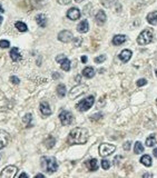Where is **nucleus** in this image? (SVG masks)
<instances>
[{
	"mask_svg": "<svg viewBox=\"0 0 157 178\" xmlns=\"http://www.w3.org/2000/svg\"><path fill=\"white\" fill-rule=\"evenodd\" d=\"M88 130L86 128L77 127L74 128L69 133V136L67 138V142L69 145H84L88 140Z\"/></svg>",
	"mask_w": 157,
	"mask_h": 178,
	"instance_id": "obj_1",
	"label": "nucleus"
},
{
	"mask_svg": "<svg viewBox=\"0 0 157 178\" xmlns=\"http://www.w3.org/2000/svg\"><path fill=\"white\" fill-rule=\"evenodd\" d=\"M41 167L44 169L46 173H55L57 171L58 169V163H57V160H56L55 157H47V156H44L41 157Z\"/></svg>",
	"mask_w": 157,
	"mask_h": 178,
	"instance_id": "obj_2",
	"label": "nucleus"
},
{
	"mask_svg": "<svg viewBox=\"0 0 157 178\" xmlns=\"http://www.w3.org/2000/svg\"><path fill=\"white\" fill-rule=\"evenodd\" d=\"M153 30L147 28V29L143 30L142 33H139V36L137 37V44L140 45V46H145V45H148L153 41Z\"/></svg>",
	"mask_w": 157,
	"mask_h": 178,
	"instance_id": "obj_3",
	"label": "nucleus"
},
{
	"mask_svg": "<svg viewBox=\"0 0 157 178\" xmlns=\"http://www.w3.org/2000/svg\"><path fill=\"white\" fill-rule=\"evenodd\" d=\"M94 102H95V97L94 96H88L87 98L83 99L81 101H79L77 104L76 108L77 110L84 113V111H87V110H89L91 108V106L94 105Z\"/></svg>",
	"mask_w": 157,
	"mask_h": 178,
	"instance_id": "obj_4",
	"label": "nucleus"
},
{
	"mask_svg": "<svg viewBox=\"0 0 157 178\" xmlns=\"http://www.w3.org/2000/svg\"><path fill=\"white\" fill-rule=\"evenodd\" d=\"M88 90L87 85H77L75 87L71 88V90L69 91V98L70 99H76L77 97H79L81 95H84L86 91Z\"/></svg>",
	"mask_w": 157,
	"mask_h": 178,
	"instance_id": "obj_5",
	"label": "nucleus"
},
{
	"mask_svg": "<svg viewBox=\"0 0 157 178\" xmlns=\"http://www.w3.org/2000/svg\"><path fill=\"white\" fill-rule=\"evenodd\" d=\"M17 173H18V168L16 166H12V165H9L7 167H5L0 174V177L1 178H15L17 176Z\"/></svg>",
	"mask_w": 157,
	"mask_h": 178,
	"instance_id": "obj_6",
	"label": "nucleus"
},
{
	"mask_svg": "<svg viewBox=\"0 0 157 178\" xmlns=\"http://www.w3.org/2000/svg\"><path fill=\"white\" fill-rule=\"evenodd\" d=\"M59 119H60L62 126H68L74 121V116L68 110H61L59 114Z\"/></svg>",
	"mask_w": 157,
	"mask_h": 178,
	"instance_id": "obj_7",
	"label": "nucleus"
},
{
	"mask_svg": "<svg viewBox=\"0 0 157 178\" xmlns=\"http://www.w3.org/2000/svg\"><path fill=\"white\" fill-rule=\"evenodd\" d=\"M99 155L102 157H107L116 150V146L110 145V144H102L99 146Z\"/></svg>",
	"mask_w": 157,
	"mask_h": 178,
	"instance_id": "obj_8",
	"label": "nucleus"
},
{
	"mask_svg": "<svg viewBox=\"0 0 157 178\" xmlns=\"http://www.w3.org/2000/svg\"><path fill=\"white\" fill-rule=\"evenodd\" d=\"M56 61L60 64V67L64 71H69L70 70V60L67 58L65 55H58L56 57Z\"/></svg>",
	"mask_w": 157,
	"mask_h": 178,
	"instance_id": "obj_9",
	"label": "nucleus"
},
{
	"mask_svg": "<svg viewBox=\"0 0 157 178\" xmlns=\"http://www.w3.org/2000/svg\"><path fill=\"white\" fill-rule=\"evenodd\" d=\"M73 38H74V35L70 30H61V31L58 33V40L61 41V42H65V44L71 41Z\"/></svg>",
	"mask_w": 157,
	"mask_h": 178,
	"instance_id": "obj_10",
	"label": "nucleus"
},
{
	"mask_svg": "<svg viewBox=\"0 0 157 178\" xmlns=\"http://www.w3.org/2000/svg\"><path fill=\"white\" fill-rule=\"evenodd\" d=\"M66 16H67V18H68V19L73 20V21H75V20H78V19L80 18L81 12H80V10H79L78 8L73 7V8H70L69 10L67 11Z\"/></svg>",
	"mask_w": 157,
	"mask_h": 178,
	"instance_id": "obj_11",
	"label": "nucleus"
},
{
	"mask_svg": "<svg viewBox=\"0 0 157 178\" xmlns=\"http://www.w3.org/2000/svg\"><path fill=\"white\" fill-rule=\"evenodd\" d=\"M9 144V134L4 129H0V149H4Z\"/></svg>",
	"mask_w": 157,
	"mask_h": 178,
	"instance_id": "obj_12",
	"label": "nucleus"
},
{
	"mask_svg": "<svg viewBox=\"0 0 157 178\" xmlns=\"http://www.w3.org/2000/svg\"><path fill=\"white\" fill-rule=\"evenodd\" d=\"M39 108H40V113L45 117L50 116L51 114H52V110H51L50 106H49V104L47 101H41L40 105H39Z\"/></svg>",
	"mask_w": 157,
	"mask_h": 178,
	"instance_id": "obj_13",
	"label": "nucleus"
},
{
	"mask_svg": "<svg viewBox=\"0 0 157 178\" xmlns=\"http://www.w3.org/2000/svg\"><path fill=\"white\" fill-rule=\"evenodd\" d=\"M9 55H10V58H11V60H12L14 62L20 61V60H21V58H22L21 54H20V50H19V48H17V47L11 48V50H10V52H9Z\"/></svg>",
	"mask_w": 157,
	"mask_h": 178,
	"instance_id": "obj_14",
	"label": "nucleus"
},
{
	"mask_svg": "<svg viewBox=\"0 0 157 178\" xmlns=\"http://www.w3.org/2000/svg\"><path fill=\"white\" fill-rule=\"evenodd\" d=\"M107 20V16L105 14V11L104 10H99L97 14H96V17H95V21L96 23L98 26H102Z\"/></svg>",
	"mask_w": 157,
	"mask_h": 178,
	"instance_id": "obj_15",
	"label": "nucleus"
},
{
	"mask_svg": "<svg viewBox=\"0 0 157 178\" xmlns=\"http://www.w3.org/2000/svg\"><path fill=\"white\" fill-rule=\"evenodd\" d=\"M132 55H133V52L129 50V49H124L123 51H121V54L118 55V58L121 59L124 64H126V62H128L129 60H130Z\"/></svg>",
	"mask_w": 157,
	"mask_h": 178,
	"instance_id": "obj_16",
	"label": "nucleus"
},
{
	"mask_svg": "<svg viewBox=\"0 0 157 178\" xmlns=\"http://www.w3.org/2000/svg\"><path fill=\"white\" fill-rule=\"evenodd\" d=\"M85 165H86V167L88 168V170L89 171H96L99 167L98 160L96 159V158H91V159L87 160V161L85 163Z\"/></svg>",
	"mask_w": 157,
	"mask_h": 178,
	"instance_id": "obj_17",
	"label": "nucleus"
},
{
	"mask_svg": "<svg viewBox=\"0 0 157 178\" xmlns=\"http://www.w3.org/2000/svg\"><path fill=\"white\" fill-rule=\"evenodd\" d=\"M77 30H78V33H88V30H89V23H88V21L86 20V19L81 20V21L78 23V26H77Z\"/></svg>",
	"mask_w": 157,
	"mask_h": 178,
	"instance_id": "obj_18",
	"label": "nucleus"
},
{
	"mask_svg": "<svg viewBox=\"0 0 157 178\" xmlns=\"http://www.w3.org/2000/svg\"><path fill=\"white\" fill-rule=\"evenodd\" d=\"M35 20H36L37 25L41 27V28H45L47 26V17L44 14H38L36 16V18H35Z\"/></svg>",
	"mask_w": 157,
	"mask_h": 178,
	"instance_id": "obj_19",
	"label": "nucleus"
},
{
	"mask_svg": "<svg viewBox=\"0 0 157 178\" xmlns=\"http://www.w3.org/2000/svg\"><path fill=\"white\" fill-rule=\"evenodd\" d=\"M127 39V37L125 35H116L113 38V45L114 46H121V44H124Z\"/></svg>",
	"mask_w": 157,
	"mask_h": 178,
	"instance_id": "obj_20",
	"label": "nucleus"
},
{
	"mask_svg": "<svg viewBox=\"0 0 157 178\" xmlns=\"http://www.w3.org/2000/svg\"><path fill=\"white\" fill-rule=\"evenodd\" d=\"M81 73H83L84 77L90 79V78H93V77L95 76V69L93 67H85L84 69H83V71H81Z\"/></svg>",
	"mask_w": 157,
	"mask_h": 178,
	"instance_id": "obj_21",
	"label": "nucleus"
},
{
	"mask_svg": "<svg viewBox=\"0 0 157 178\" xmlns=\"http://www.w3.org/2000/svg\"><path fill=\"white\" fill-rule=\"evenodd\" d=\"M147 19V22L149 23V25H153L155 26L157 23V11H153V12H149L146 17Z\"/></svg>",
	"mask_w": 157,
	"mask_h": 178,
	"instance_id": "obj_22",
	"label": "nucleus"
},
{
	"mask_svg": "<svg viewBox=\"0 0 157 178\" xmlns=\"http://www.w3.org/2000/svg\"><path fill=\"white\" fill-rule=\"evenodd\" d=\"M56 91H57V95H58V97L60 98H64L67 94V89H66V86L64 84H59L56 88Z\"/></svg>",
	"mask_w": 157,
	"mask_h": 178,
	"instance_id": "obj_23",
	"label": "nucleus"
},
{
	"mask_svg": "<svg viewBox=\"0 0 157 178\" xmlns=\"http://www.w3.org/2000/svg\"><path fill=\"white\" fill-rule=\"evenodd\" d=\"M44 144H45V146H46V148L51 149L56 144V138L55 137H52V136H48L47 138L45 139Z\"/></svg>",
	"mask_w": 157,
	"mask_h": 178,
	"instance_id": "obj_24",
	"label": "nucleus"
},
{
	"mask_svg": "<svg viewBox=\"0 0 157 178\" xmlns=\"http://www.w3.org/2000/svg\"><path fill=\"white\" fill-rule=\"evenodd\" d=\"M31 120H33V115L30 113L26 114L24 118H22V121H24V124L26 125V127L27 128H30L33 127V123H31Z\"/></svg>",
	"mask_w": 157,
	"mask_h": 178,
	"instance_id": "obj_25",
	"label": "nucleus"
},
{
	"mask_svg": "<svg viewBox=\"0 0 157 178\" xmlns=\"http://www.w3.org/2000/svg\"><path fill=\"white\" fill-rule=\"evenodd\" d=\"M140 163L144 165V166H146V167H150L152 166V157L149 155H144L142 156L140 158Z\"/></svg>",
	"mask_w": 157,
	"mask_h": 178,
	"instance_id": "obj_26",
	"label": "nucleus"
},
{
	"mask_svg": "<svg viewBox=\"0 0 157 178\" xmlns=\"http://www.w3.org/2000/svg\"><path fill=\"white\" fill-rule=\"evenodd\" d=\"M15 27L17 28V30H18V31H20V33H26V31L28 30V27H27V25H26L25 22H22V21H16Z\"/></svg>",
	"mask_w": 157,
	"mask_h": 178,
	"instance_id": "obj_27",
	"label": "nucleus"
},
{
	"mask_svg": "<svg viewBox=\"0 0 157 178\" xmlns=\"http://www.w3.org/2000/svg\"><path fill=\"white\" fill-rule=\"evenodd\" d=\"M144 151V146L140 142H135V146H134V153L136 155H139V154H142Z\"/></svg>",
	"mask_w": 157,
	"mask_h": 178,
	"instance_id": "obj_28",
	"label": "nucleus"
},
{
	"mask_svg": "<svg viewBox=\"0 0 157 178\" xmlns=\"http://www.w3.org/2000/svg\"><path fill=\"white\" fill-rule=\"evenodd\" d=\"M155 144H156V138L154 137V135L149 136V137L146 139V146L147 147H153Z\"/></svg>",
	"mask_w": 157,
	"mask_h": 178,
	"instance_id": "obj_29",
	"label": "nucleus"
},
{
	"mask_svg": "<svg viewBox=\"0 0 157 178\" xmlns=\"http://www.w3.org/2000/svg\"><path fill=\"white\" fill-rule=\"evenodd\" d=\"M115 2H116V0H102V5L106 8H110Z\"/></svg>",
	"mask_w": 157,
	"mask_h": 178,
	"instance_id": "obj_30",
	"label": "nucleus"
},
{
	"mask_svg": "<svg viewBox=\"0 0 157 178\" xmlns=\"http://www.w3.org/2000/svg\"><path fill=\"white\" fill-rule=\"evenodd\" d=\"M73 44L75 47H80L81 44H83V39L80 37H74L73 38Z\"/></svg>",
	"mask_w": 157,
	"mask_h": 178,
	"instance_id": "obj_31",
	"label": "nucleus"
},
{
	"mask_svg": "<svg viewBox=\"0 0 157 178\" xmlns=\"http://www.w3.org/2000/svg\"><path fill=\"white\" fill-rule=\"evenodd\" d=\"M10 47V42L8 41V40H0V48H2V49H7V48Z\"/></svg>",
	"mask_w": 157,
	"mask_h": 178,
	"instance_id": "obj_32",
	"label": "nucleus"
},
{
	"mask_svg": "<svg viewBox=\"0 0 157 178\" xmlns=\"http://www.w3.org/2000/svg\"><path fill=\"white\" fill-rule=\"evenodd\" d=\"M106 60V55H100V56H98V57H96L95 59H94V61L96 62V64H102V62H104Z\"/></svg>",
	"mask_w": 157,
	"mask_h": 178,
	"instance_id": "obj_33",
	"label": "nucleus"
},
{
	"mask_svg": "<svg viewBox=\"0 0 157 178\" xmlns=\"http://www.w3.org/2000/svg\"><path fill=\"white\" fill-rule=\"evenodd\" d=\"M102 169H105V170H107V169H109V168H110V163H109V160L102 159Z\"/></svg>",
	"mask_w": 157,
	"mask_h": 178,
	"instance_id": "obj_34",
	"label": "nucleus"
},
{
	"mask_svg": "<svg viewBox=\"0 0 157 178\" xmlns=\"http://www.w3.org/2000/svg\"><path fill=\"white\" fill-rule=\"evenodd\" d=\"M9 80H10L11 84H14V85H19V84H20V79H19L18 77H16V76H10Z\"/></svg>",
	"mask_w": 157,
	"mask_h": 178,
	"instance_id": "obj_35",
	"label": "nucleus"
},
{
	"mask_svg": "<svg viewBox=\"0 0 157 178\" xmlns=\"http://www.w3.org/2000/svg\"><path fill=\"white\" fill-rule=\"evenodd\" d=\"M102 117V114L98 113V114H95V115H93V116H90V120L91 121H95V120H99L100 118Z\"/></svg>",
	"mask_w": 157,
	"mask_h": 178,
	"instance_id": "obj_36",
	"label": "nucleus"
},
{
	"mask_svg": "<svg viewBox=\"0 0 157 178\" xmlns=\"http://www.w3.org/2000/svg\"><path fill=\"white\" fill-rule=\"evenodd\" d=\"M136 85H137L138 87L145 86V85H147V80H146V79H144V78H142V79H138V80H137V83H136Z\"/></svg>",
	"mask_w": 157,
	"mask_h": 178,
	"instance_id": "obj_37",
	"label": "nucleus"
},
{
	"mask_svg": "<svg viewBox=\"0 0 157 178\" xmlns=\"http://www.w3.org/2000/svg\"><path fill=\"white\" fill-rule=\"evenodd\" d=\"M70 1H71V0H57V2H58L59 5H62V6H66V5L70 4Z\"/></svg>",
	"mask_w": 157,
	"mask_h": 178,
	"instance_id": "obj_38",
	"label": "nucleus"
},
{
	"mask_svg": "<svg viewBox=\"0 0 157 178\" xmlns=\"http://www.w3.org/2000/svg\"><path fill=\"white\" fill-rule=\"evenodd\" d=\"M130 144H132V142H126L124 144V149L125 150H129V149H130Z\"/></svg>",
	"mask_w": 157,
	"mask_h": 178,
	"instance_id": "obj_39",
	"label": "nucleus"
},
{
	"mask_svg": "<svg viewBox=\"0 0 157 178\" xmlns=\"http://www.w3.org/2000/svg\"><path fill=\"white\" fill-rule=\"evenodd\" d=\"M19 177H20V178H22V177H27V178H28V177H29V175L26 174V173H22V174L19 175Z\"/></svg>",
	"mask_w": 157,
	"mask_h": 178,
	"instance_id": "obj_40",
	"label": "nucleus"
},
{
	"mask_svg": "<svg viewBox=\"0 0 157 178\" xmlns=\"http://www.w3.org/2000/svg\"><path fill=\"white\" fill-rule=\"evenodd\" d=\"M81 61L84 62V64H86V62H87V57H86V56H83V57H81Z\"/></svg>",
	"mask_w": 157,
	"mask_h": 178,
	"instance_id": "obj_41",
	"label": "nucleus"
},
{
	"mask_svg": "<svg viewBox=\"0 0 157 178\" xmlns=\"http://www.w3.org/2000/svg\"><path fill=\"white\" fill-rule=\"evenodd\" d=\"M36 177H37V178H44V177H45V175H44V174H38V175H36Z\"/></svg>",
	"mask_w": 157,
	"mask_h": 178,
	"instance_id": "obj_42",
	"label": "nucleus"
},
{
	"mask_svg": "<svg viewBox=\"0 0 157 178\" xmlns=\"http://www.w3.org/2000/svg\"><path fill=\"white\" fill-rule=\"evenodd\" d=\"M153 155H154V157H156V158H157V148H155V149H154Z\"/></svg>",
	"mask_w": 157,
	"mask_h": 178,
	"instance_id": "obj_43",
	"label": "nucleus"
},
{
	"mask_svg": "<svg viewBox=\"0 0 157 178\" xmlns=\"http://www.w3.org/2000/svg\"><path fill=\"white\" fill-rule=\"evenodd\" d=\"M143 177H153V175L152 174H144L143 175Z\"/></svg>",
	"mask_w": 157,
	"mask_h": 178,
	"instance_id": "obj_44",
	"label": "nucleus"
},
{
	"mask_svg": "<svg viewBox=\"0 0 157 178\" xmlns=\"http://www.w3.org/2000/svg\"><path fill=\"white\" fill-rule=\"evenodd\" d=\"M0 12H5V9L2 8V6L0 5Z\"/></svg>",
	"mask_w": 157,
	"mask_h": 178,
	"instance_id": "obj_45",
	"label": "nucleus"
},
{
	"mask_svg": "<svg viewBox=\"0 0 157 178\" xmlns=\"http://www.w3.org/2000/svg\"><path fill=\"white\" fill-rule=\"evenodd\" d=\"M57 77H59V75H58V73H54V78H57Z\"/></svg>",
	"mask_w": 157,
	"mask_h": 178,
	"instance_id": "obj_46",
	"label": "nucleus"
},
{
	"mask_svg": "<svg viewBox=\"0 0 157 178\" xmlns=\"http://www.w3.org/2000/svg\"><path fill=\"white\" fill-rule=\"evenodd\" d=\"M2 20H4V18H2V17H1V16H0V25H1V23H2Z\"/></svg>",
	"mask_w": 157,
	"mask_h": 178,
	"instance_id": "obj_47",
	"label": "nucleus"
},
{
	"mask_svg": "<svg viewBox=\"0 0 157 178\" xmlns=\"http://www.w3.org/2000/svg\"><path fill=\"white\" fill-rule=\"evenodd\" d=\"M75 1H76V2H78V4H79V2H83L84 0H75Z\"/></svg>",
	"mask_w": 157,
	"mask_h": 178,
	"instance_id": "obj_48",
	"label": "nucleus"
},
{
	"mask_svg": "<svg viewBox=\"0 0 157 178\" xmlns=\"http://www.w3.org/2000/svg\"><path fill=\"white\" fill-rule=\"evenodd\" d=\"M76 80H77V81H79V80H80V77L77 76V77H76Z\"/></svg>",
	"mask_w": 157,
	"mask_h": 178,
	"instance_id": "obj_49",
	"label": "nucleus"
},
{
	"mask_svg": "<svg viewBox=\"0 0 157 178\" xmlns=\"http://www.w3.org/2000/svg\"><path fill=\"white\" fill-rule=\"evenodd\" d=\"M156 77H157V70H156Z\"/></svg>",
	"mask_w": 157,
	"mask_h": 178,
	"instance_id": "obj_50",
	"label": "nucleus"
},
{
	"mask_svg": "<svg viewBox=\"0 0 157 178\" xmlns=\"http://www.w3.org/2000/svg\"><path fill=\"white\" fill-rule=\"evenodd\" d=\"M156 105H157V99H156Z\"/></svg>",
	"mask_w": 157,
	"mask_h": 178,
	"instance_id": "obj_51",
	"label": "nucleus"
}]
</instances>
